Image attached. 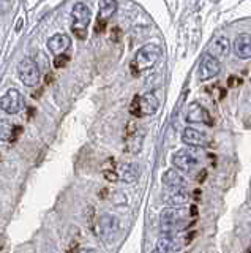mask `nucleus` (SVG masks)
<instances>
[{
	"label": "nucleus",
	"mask_w": 251,
	"mask_h": 253,
	"mask_svg": "<svg viewBox=\"0 0 251 253\" xmlns=\"http://www.w3.org/2000/svg\"><path fill=\"white\" fill-rule=\"evenodd\" d=\"M161 47L156 43H147L139 47L135 59L131 62V67L135 73H143V71L150 70L156 65V62L161 59Z\"/></svg>",
	"instance_id": "nucleus-3"
},
{
	"label": "nucleus",
	"mask_w": 251,
	"mask_h": 253,
	"mask_svg": "<svg viewBox=\"0 0 251 253\" xmlns=\"http://www.w3.org/2000/svg\"><path fill=\"white\" fill-rule=\"evenodd\" d=\"M22 108H24V98L16 89H8L0 98V109L6 114H18Z\"/></svg>",
	"instance_id": "nucleus-9"
},
{
	"label": "nucleus",
	"mask_w": 251,
	"mask_h": 253,
	"mask_svg": "<svg viewBox=\"0 0 251 253\" xmlns=\"http://www.w3.org/2000/svg\"><path fill=\"white\" fill-rule=\"evenodd\" d=\"M19 130V126H14L8 119H0V142H8L14 139Z\"/></svg>",
	"instance_id": "nucleus-20"
},
{
	"label": "nucleus",
	"mask_w": 251,
	"mask_h": 253,
	"mask_svg": "<svg viewBox=\"0 0 251 253\" xmlns=\"http://www.w3.org/2000/svg\"><path fill=\"white\" fill-rule=\"evenodd\" d=\"M234 52L239 59L248 60L251 59V35L250 34H239L234 40Z\"/></svg>",
	"instance_id": "nucleus-14"
},
{
	"label": "nucleus",
	"mask_w": 251,
	"mask_h": 253,
	"mask_svg": "<svg viewBox=\"0 0 251 253\" xmlns=\"http://www.w3.org/2000/svg\"><path fill=\"white\" fill-rule=\"evenodd\" d=\"M210 2H218V0H210Z\"/></svg>",
	"instance_id": "nucleus-25"
},
{
	"label": "nucleus",
	"mask_w": 251,
	"mask_h": 253,
	"mask_svg": "<svg viewBox=\"0 0 251 253\" xmlns=\"http://www.w3.org/2000/svg\"><path fill=\"white\" fill-rule=\"evenodd\" d=\"M186 212L180 208H166L160 213V231L161 236H174L186 228Z\"/></svg>",
	"instance_id": "nucleus-2"
},
{
	"label": "nucleus",
	"mask_w": 251,
	"mask_h": 253,
	"mask_svg": "<svg viewBox=\"0 0 251 253\" xmlns=\"http://www.w3.org/2000/svg\"><path fill=\"white\" fill-rule=\"evenodd\" d=\"M72 19H73L72 29L74 32V35L79 40H84L85 35H87V27L92 19L90 8L85 3H76L72 10Z\"/></svg>",
	"instance_id": "nucleus-5"
},
{
	"label": "nucleus",
	"mask_w": 251,
	"mask_h": 253,
	"mask_svg": "<svg viewBox=\"0 0 251 253\" xmlns=\"http://www.w3.org/2000/svg\"><path fill=\"white\" fill-rule=\"evenodd\" d=\"M188 201L190 195L186 193V190L166 188V192H163V203L168 204V208H182Z\"/></svg>",
	"instance_id": "nucleus-12"
},
{
	"label": "nucleus",
	"mask_w": 251,
	"mask_h": 253,
	"mask_svg": "<svg viewBox=\"0 0 251 253\" xmlns=\"http://www.w3.org/2000/svg\"><path fill=\"white\" fill-rule=\"evenodd\" d=\"M161 182L166 188H180V190H186L188 182L186 179L180 174L176 168L174 169H166L161 176Z\"/></svg>",
	"instance_id": "nucleus-15"
},
{
	"label": "nucleus",
	"mask_w": 251,
	"mask_h": 253,
	"mask_svg": "<svg viewBox=\"0 0 251 253\" xmlns=\"http://www.w3.org/2000/svg\"><path fill=\"white\" fill-rule=\"evenodd\" d=\"M18 75L21 83L27 87H35L40 81V68H38L36 62L30 57H24L21 60L18 67Z\"/></svg>",
	"instance_id": "nucleus-6"
},
{
	"label": "nucleus",
	"mask_w": 251,
	"mask_h": 253,
	"mask_svg": "<svg viewBox=\"0 0 251 253\" xmlns=\"http://www.w3.org/2000/svg\"><path fill=\"white\" fill-rule=\"evenodd\" d=\"M143 138H144V134L143 131H139V130H131L128 133V138H127V150L131 154H138L139 150H141V146H143Z\"/></svg>",
	"instance_id": "nucleus-21"
},
{
	"label": "nucleus",
	"mask_w": 251,
	"mask_h": 253,
	"mask_svg": "<svg viewBox=\"0 0 251 253\" xmlns=\"http://www.w3.org/2000/svg\"><path fill=\"white\" fill-rule=\"evenodd\" d=\"M180 247V244L174 236H161L152 253H176Z\"/></svg>",
	"instance_id": "nucleus-19"
},
{
	"label": "nucleus",
	"mask_w": 251,
	"mask_h": 253,
	"mask_svg": "<svg viewBox=\"0 0 251 253\" xmlns=\"http://www.w3.org/2000/svg\"><path fill=\"white\" fill-rule=\"evenodd\" d=\"M79 253H98L95 249H81Z\"/></svg>",
	"instance_id": "nucleus-23"
},
{
	"label": "nucleus",
	"mask_w": 251,
	"mask_h": 253,
	"mask_svg": "<svg viewBox=\"0 0 251 253\" xmlns=\"http://www.w3.org/2000/svg\"><path fill=\"white\" fill-rule=\"evenodd\" d=\"M172 165L177 171L182 172H191L196 166L199 165V158L194 155L193 150L190 149H180L177 152L172 154Z\"/></svg>",
	"instance_id": "nucleus-7"
},
{
	"label": "nucleus",
	"mask_w": 251,
	"mask_h": 253,
	"mask_svg": "<svg viewBox=\"0 0 251 253\" xmlns=\"http://www.w3.org/2000/svg\"><path fill=\"white\" fill-rule=\"evenodd\" d=\"M2 3H3V2H0V14H2V13L5 11V8L2 6Z\"/></svg>",
	"instance_id": "nucleus-24"
},
{
	"label": "nucleus",
	"mask_w": 251,
	"mask_h": 253,
	"mask_svg": "<svg viewBox=\"0 0 251 253\" xmlns=\"http://www.w3.org/2000/svg\"><path fill=\"white\" fill-rule=\"evenodd\" d=\"M160 108V100L153 92H147L144 95H138L135 100L131 101L130 106V113L136 117L141 116H153Z\"/></svg>",
	"instance_id": "nucleus-4"
},
{
	"label": "nucleus",
	"mask_w": 251,
	"mask_h": 253,
	"mask_svg": "<svg viewBox=\"0 0 251 253\" xmlns=\"http://www.w3.org/2000/svg\"><path fill=\"white\" fill-rule=\"evenodd\" d=\"M70 44H72V38H70L67 34H56L48 40V49L54 55L65 54L68 51Z\"/></svg>",
	"instance_id": "nucleus-17"
},
{
	"label": "nucleus",
	"mask_w": 251,
	"mask_h": 253,
	"mask_svg": "<svg viewBox=\"0 0 251 253\" xmlns=\"http://www.w3.org/2000/svg\"><path fill=\"white\" fill-rule=\"evenodd\" d=\"M70 62V55L68 54H60V55H56V59H54V67L56 68H64L68 65Z\"/></svg>",
	"instance_id": "nucleus-22"
},
{
	"label": "nucleus",
	"mask_w": 251,
	"mask_h": 253,
	"mask_svg": "<svg viewBox=\"0 0 251 253\" xmlns=\"http://www.w3.org/2000/svg\"><path fill=\"white\" fill-rule=\"evenodd\" d=\"M117 0H100L98 2V18L97 22L108 24V21L112 18L117 11Z\"/></svg>",
	"instance_id": "nucleus-18"
},
{
	"label": "nucleus",
	"mask_w": 251,
	"mask_h": 253,
	"mask_svg": "<svg viewBox=\"0 0 251 253\" xmlns=\"http://www.w3.org/2000/svg\"><path fill=\"white\" fill-rule=\"evenodd\" d=\"M219 73H221V62L215 59L214 55H210L209 52H206L202 55L199 67H198L199 81H209V79L216 78Z\"/></svg>",
	"instance_id": "nucleus-8"
},
{
	"label": "nucleus",
	"mask_w": 251,
	"mask_h": 253,
	"mask_svg": "<svg viewBox=\"0 0 251 253\" xmlns=\"http://www.w3.org/2000/svg\"><path fill=\"white\" fill-rule=\"evenodd\" d=\"M186 122L188 124L214 125V121H212L210 113L202 105H199L198 101H194V103H191L190 106H188V111H186Z\"/></svg>",
	"instance_id": "nucleus-10"
},
{
	"label": "nucleus",
	"mask_w": 251,
	"mask_h": 253,
	"mask_svg": "<svg viewBox=\"0 0 251 253\" xmlns=\"http://www.w3.org/2000/svg\"><path fill=\"white\" fill-rule=\"evenodd\" d=\"M139 177V166L136 163L123 162L117 166V179L123 180L125 184H133Z\"/></svg>",
	"instance_id": "nucleus-16"
},
{
	"label": "nucleus",
	"mask_w": 251,
	"mask_h": 253,
	"mask_svg": "<svg viewBox=\"0 0 251 253\" xmlns=\"http://www.w3.org/2000/svg\"><path fill=\"white\" fill-rule=\"evenodd\" d=\"M209 54L214 55V57L218 59V60L227 59V57H229V54H231V40L227 37H224V35H219L218 38H215L214 42L210 43Z\"/></svg>",
	"instance_id": "nucleus-13"
},
{
	"label": "nucleus",
	"mask_w": 251,
	"mask_h": 253,
	"mask_svg": "<svg viewBox=\"0 0 251 253\" xmlns=\"http://www.w3.org/2000/svg\"><path fill=\"white\" fill-rule=\"evenodd\" d=\"M120 231H122L120 218L114 215V213H103V215L98 217L95 223V233L103 244L106 245L114 244L120 237Z\"/></svg>",
	"instance_id": "nucleus-1"
},
{
	"label": "nucleus",
	"mask_w": 251,
	"mask_h": 253,
	"mask_svg": "<svg viewBox=\"0 0 251 253\" xmlns=\"http://www.w3.org/2000/svg\"><path fill=\"white\" fill-rule=\"evenodd\" d=\"M182 142L190 147H207L210 139L204 131L193 128V126H186L182 133Z\"/></svg>",
	"instance_id": "nucleus-11"
}]
</instances>
